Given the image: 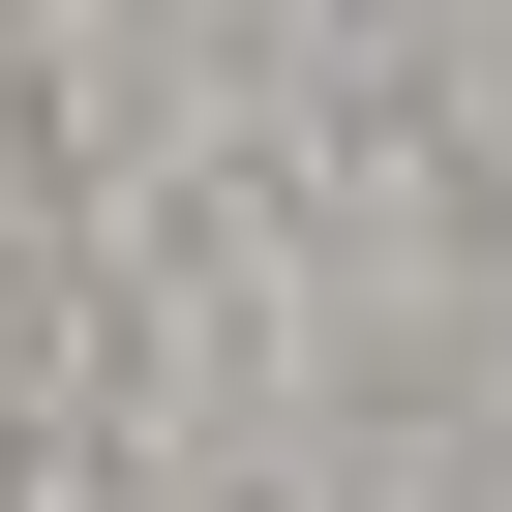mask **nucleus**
Here are the masks:
<instances>
[]
</instances>
